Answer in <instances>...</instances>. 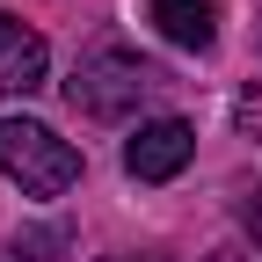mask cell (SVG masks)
<instances>
[{
	"mask_svg": "<svg viewBox=\"0 0 262 262\" xmlns=\"http://www.w3.org/2000/svg\"><path fill=\"white\" fill-rule=\"evenodd\" d=\"M160 88H168V73H160L153 58L102 44V51H88V58H80V73H73V80H66V102H73L80 117L117 124V117H131V110H139L146 95H160Z\"/></svg>",
	"mask_w": 262,
	"mask_h": 262,
	"instance_id": "obj_1",
	"label": "cell"
},
{
	"mask_svg": "<svg viewBox=\"0 0 262 262\" xmlns=\"http://www.w3.org/2000/svg\"><path fill=\"white\" fill-rule=\"evenodd\" d=\"M0 175L22 182L29 196H66L80 182V153L37 117H0Z\"/></svg>",
	"mask_w": 262,
	"mask_h": 262,
	"instance_id": "obj_2",
	"label": "cell"
},
{
	"mask_svg": "<svg viewBox=\"0 0 262 262\" xmlns=\"http://www.w3.org/2000/svg\"><path fill=\"white\" fill-rule=\"evenodd\" d=\"M189 153H196V131L182 117H153L131 131V146H124V175L131 182H175L189 168Z\"/></svg>",
	"mask_w": 262,
	"mask_h": 262,
	"instance_id": "obj_3",
	"label": "cell"
},
{
	"mask_svg": "<svg viewBox=\"0 0 262 262\" xmlns=\"http://www.w3.org/2000/svg\"><path fill=\"white\" fill-rule=\"evenodd\" d=\"M44 73H51L44 37L0 15V95H37V88H44Z\"/></svg>",
	"mask_w": 262,
	"mask_h": 262,
	"instance_id": "obj_4",
	"label": "cell"
},
{
	"mask_svg": "<svg viewBox=\"0 0 262 262\" xmlns=\"http://www.w3.org/2000/svg\"><path fill=\"white\" fill-rule=\"evenodd\" d=\"M146 22L182 51H211L219 44V0H146Z\"/></svg>",
	"mask_w": 262,
	"mask_h": 262,
	"instance_id": "obj_5",
	"label": "cell"
},
{
	"mask_svg": "<svg viewBox=\"0 0 262 262\" xmlns=\"http://www.w3.org/2000/svg\"><path fill=\"white\" fill-rule=\"evenodd\" d=\"M51 248H58L51 233H29V241H15V255H8V262H51Z\"/></svg>",
	"mask_w": 262,
	"mask_h": 262,
	"instance_id": "obj_6",
	"label": "cell"
},
{
	"mask_svg": "<svg viewBox=\"0 0 262 262\" xmlns=\"http://www.w3.org/2000/svg\"><path fill=\"white\" fill-rule=\"evenodd\" d=\"M241 226L262 241V189H248V196H241Z\"/></svg>",
	"mask_w": 262,
	"mask_h": 262,
	"instance_id": "obj_7",
	"label": "cell"
},
{
	"mask_svg": "<svg viewBox=\"0 0 262 262\" xmlns=\"http://www.w3.org/2000/svg\"><path fill=\"white\" fill-rule=\"evenodd\" d=\"M117 262H168V255H117Z\"/></svg>",
	"mask_w": 262,
	"mask_h": 262,
	"instance_id": "obj_8",
	"label": "cell"
}]
</instances>
